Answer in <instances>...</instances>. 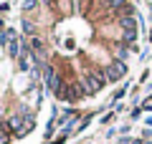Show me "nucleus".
I'll return each mask as SVG.
<instances>
[{
  "label": "nucleus",
  "instance_id": "nucleus-4",
  "mask_svg": "<svg viewBox=\"0 0 152 144\" xmlns=\"http://www.w3.org/2000/svg\"><path fill=\"white\" fill-rule=\"evenodd\" d=\"M36 8V0H26V10H33Z\"/></svg>",
  "mask_w": 152,
  "mask_h": 144
},
{
  "label": "nucleus",
  "instance_id": "nucleus-1",
  "mask_svg": "<svg viewBox=\"0 0 152 144\" xmlns=\"http://www.w3.org/2000/svg\"><path fill=\"white\" fill-rule=\"evenodd\" d=\"M124 73H127L124 61H112V63H109V68H107V81H117V79H122Z\"/></svg>",
  "mask_w": 152,
  "mask_h": 144
},
{
  "label": "nucleus",
  "instance_id": "nucleus-2",
  "mask_svg": "<svg viewBox=\"0 0 152 144\" xmlns=\"http://www.w3.org/2000/svg\"><path fill=\"white\" fill-rule=\"evenodd\" d=\"M109 5H112L114 10H122V8L127 5V0H112V3H109Z\"/></svg>",
  "mask_w": 152,
  "mask_h": 144
},
{
  "label": "nucleus",
  "instance_id": "nucleus-3",
  "mask_svg": "<svg viewBox=\"0 0 152 144\" xmlns=\"http://www.w3.org/2000/svg\"><path fill=\"white\" fill-rule=\"evenodd\" d=\"M0 144H8V132L0 127Z\"/></svg>",
  "mask_w": 152,
  "mask_h": 144
}]
</instances>
